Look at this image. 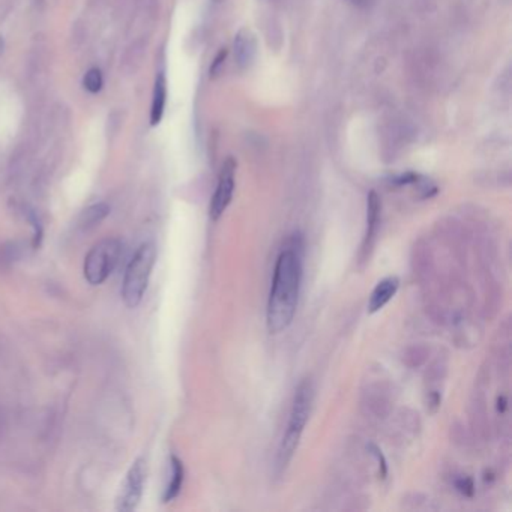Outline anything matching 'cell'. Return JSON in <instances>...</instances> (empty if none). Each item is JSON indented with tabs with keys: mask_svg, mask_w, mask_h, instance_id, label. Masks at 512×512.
Here are the masks:
<instances>
[{
	"mask_svg": "<svg viewBox=\"0 0 512 512\" xmlns=\"http://www.w3.org/2000/svg\"><path fill=\"white\" fill-rule=\"evenodd\" d=\"M234 59L240 69H247L254 62L257 55V41L249 29H240L233 42Z\"/></svg>",
	"mask_w": 512,
	"mask_h": 512,
	"instance_id": "cell-7",
	"label": "cell"
},
{
	"mask_svg": "<svg viewBox=\"0 0 512 512\" xmlns=\"http://www.w3.org/2000/svg\"><path fill=\"white\" fill-rule=\"evenodd\" d=\"M184 476H185L184 464H182L178 457L173 455L170 458V480L167 484L166 493H164V502H171L173 499H176L179 496L182 485H184Z\"/></svg>",
	"mask_w": 512,
	"mask_h": 512,
	"instance_id": "cell-11",
	"label": "cell"
},
{
	"mask_svg": "<svg viewBox=\"0 0 512 512\" xmlns=\"http://www.w3.org/2000/svg\"><path fill=\"white\" fill-rule=\"evenodd\" d=\"M352 2H354V3H357V2H362V0H352Z\"/></svg>",
	"mask_w": 512,
	"mask_h": 512,
	"instance_id": "cell-18",
	"label": "cell"
},
{
	"mask_svg": "<svg viewBox=\"0 0 512 512\" xmlns=\"http://www.w3.org/2000/svg\"><path fill=\"white\" fill-rule=\"evenodd\" d=\"M312 401H314V388H312V383L307 379L302 381L298 386L296 392H294L287 427H285L284 436L278 448V454H276V468L280 472H283L289 466L294 453H296L302 433L305 430V425L310 419Z\"/></svg>",
	"mask_w": 512,
	"mask_h": 512,
	"instance_id": "cell-2",
	"label": "cell"
},
{
	"mask_svg": "<svg viewBox=\"0 0 512 512\" xmlns=\"http://www.w3.org/2000/svg\"><path fill=\"white\" fill-rule=\"evenodd\" d=\"M3 47H5V41H3V37H0V55L3 53Z\"/></svg>",
	"mask_w": 512,
	"mask_h": 512,
	"instance_id": "cell-17",
	"label": "cell"
},
{
	"mask_svg": "<svg viewBox=\"0 0 512 512\" xmlns=\"http://www.w3.org/2000/svg\"><path fill=\"white\" fill-rule=\"evenodd\" d=\"M110 214V206L107 203H95L86 209L80 216V227L83 230H92L99 225Z\"/></svg>",
	"mask_w": 512,
	"mask_h": 512,
	"instance_id": "cell-12",
	"label": "cell"
},
{
	"mask_svg": "<svg viewBox=\"0 0 512 512\" xmlns=\"http://www.w3.org/2000/svg\"><path fill=\"white\" fill-rule=\"evenodd\" d=\"M146 482V463L143 458H135L131 467L128 468L124 481L120 482V487L116 496V511L119 512H131L138 503H140L144 491Z\"/></svg>",
	"mask_w": 512,
	"mask_h": 512,
	"instance_id": "cell-5",
	"label": "cell"
},
{
	"mask_svg": "<svg viewBox=\"0 0 512 512\" xmlns=\"http://www.w3.org/2000/svg\"><path fill=\"white\" fill-rule=\"evenodd\" d=\"M143 51H144V44L140 39H137L126 48L124 57H122V64H120V66H122V69L126 74H133L137 71L138 68H140Z\"/></svg>",
	"mask_w": 512,
	"mask_h": 512,
	"instance_id": "cell-13",
	"label": "cell"
},
{
	"mask_svg": "<svg viewBox=\"0 0 512 512\" xmlns=\"http://www.w3.org/2000/svg\"><path fill=\"white\" fill-rule=\"evenodd\" d=\"M122 257V242L116 238H106L95 244L84 258V278L92 285L106 283L115 272Z\"/></svg>",
	"mask_w": 512,
	"mask_h": 512,
	"instance_id": "cell-4",
	"label": "cell"
},
{
	"mask_svg": "<svg viewBox=\"0 0 512 512\" xmlns=\"http://www.w3.org/2000/svg\"><path fill=\"white\" fill-rule=\"evenodd\" d=\"M303 275V242L294 234L276 258L271 292H269L266 323L271 334L287 329L296 314Z\"/></svg>",
	"mask_w": 512,
	"mask_h": 512,
	"instance_id": "cell-1",
	"label": "cell"
},
{
	"mask_svg": "<svg viewBox=\"0 0 512 512\" xmlns=\"http://www.w3.org/2000/svg\"><path fill=\"white\" fill-rule=\"evenodd\" d=\"M236 167H238L236 161H234L231 156H229L222 164L218 176V184H216L209 207V215L212 221H218L225 212V209L229 207V205L231 203L234 185H236Z\"/></svg>",
	"mask_w": 512,
	"mask_h": 512,
	"instance_id": "cell-6",
	"label": "cell"
},
{
	"mask_svg": "<svg viewBox=\"0 0 512 512\" xmlns=\"http://www.w3.org/2000/svg\"><path fill=\"white\" fill-rule=\"evenodd\" d=\"M84 89L91 93H98L104 86V77L99 68H91L83 78Z\"/></svg>",
	"mask_w": 512,
	"mask_h": 512,
	"instance_id": "cell-14",
	"label": "cell"
},
{
	"mask_svg": "<svg viewBox=\"0 0 512 512\" xmlns=\"http://www.w3.org/2000/svg\"><path fill=\"white\" fill-rule=\"evenodd\" d=\"M167 102V82L166 75L160 73L156 75L155 88L152 95V106H151V125L156 126L164 116V110H166Z\"/></svg>",
	"mask_w": 512,
	"mask_h": 512,
	"instance_id": "cell-10",
	"label": "cell"
},
{
	"mask_svg": "<svg viewBox=\"0 0 512 512\" xmlns=\"http://www.w3.org/2000/svg\"><path fill=\"white\" fill-rule=\"evenodd\" d=\"M398 287H400V280L397 276H388V278L377 283L374 290L371 292L368 301V311L371 314H374V312L383 308L395 296Z\"/></svg>",
	"mask_w": 512,
	"mask_h": 512,
	"instance_id": "cell-8",
	"label": "cell"
},
{
	"mask_svg": "<svg viewBox=\"0 0 512 512\" xmlns=\"http://www.w3.org/2000/svg\"><path fill=\"white\" fill-rule=\"evenodd\" d=\"M367 233H366V240H363V251H368L371 248L372 240H374L377 230H379V224H380V211H381V205H380V198L379 196L371 191L367 198Z\"/></svg>",
	"mask_w": 512,
	"mask_h": 512,
	"instance_id": "cell-9",
	"label": "cell"
},
{
	"mask_svg": "<svg viewBox=\"0 0 512 512\" xmlns=\"http://www.w3.org/2000/svg\"><path fill=\"white\" fill-rule=\"evenodd\" d=\"M227 55H229L227 48H221L220 53L216 55V57L214 59V62H212L211 69H209V75H211L212 80H215V78L220 75L221 69H222V66L225 64V59H227Z\"/></svg>",
	"mask_w": 512,
	"mask_h": 512,
	"instance_id": "cell-15",
	"label": "cell"
},
{
	"mask_svg": "<svg viewBox=\"0 0 512 512\" xmlns=\"http://www.w3.org/2000/svg\"><path fill=\"white\" fill-rule=\"evenodd\" d=\"M155 262L156 248L152 242L142 244L129 260L122 283V299L126 307L135 308L140 305L149 285Z\"/></svg>",
	"mask_w": 512,
	"mask_h": 512,
	"instance_id": "cell-3",
	"label": "cell"
},
{
	"mask_svg": "<svg viewBox=\"0 0 512 512\" xmlns=\"http://www.w3.org/2000/svg\"><path fill=\"white\" fill-rule=\"evenodd\" d=\"M458 489L462 490L463 493H466L468 490V493L472 494V489H473L472 481L471 480H462V484H458Z\"/></svg>",
	"mask_w": 512,
	"mask_h": 512,
	"instance_id": "cell-16",
	"label": "cell"
}]
</instances>
